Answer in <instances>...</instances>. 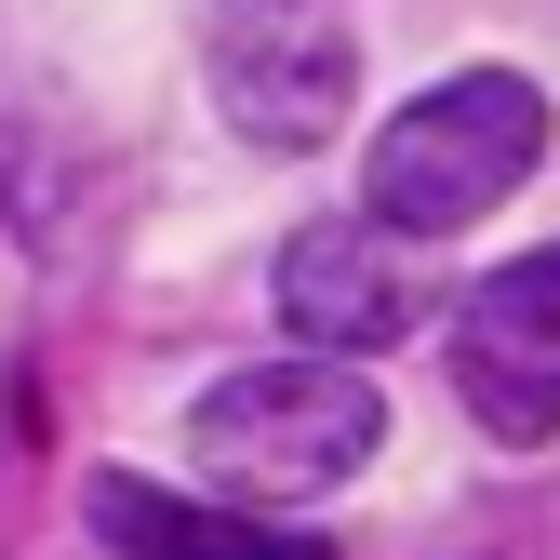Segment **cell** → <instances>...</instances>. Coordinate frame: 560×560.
Returning a JSON list of instances; mask_svg holds the SVG:
<instances>
[{
  "instance_id": "277c9868",
  "label": "cell",
  "mask_w": 560,
  "mask_h": 560,
  "mask_svg": "<svg viewBox=\"0 0 560 560\" xmlns=\"http://www.w3.org/2000/svg\"><path fill=\"white\" fill-rule=\"evenodd\" d=\"M454 400L508 454L560 441V254H521V267H494L467 294V320H454Z\"/></svg>"
},
{
  "instance_id": "3957f363",
  "label": "cell",
  "mask_w": 560,
  "mask_h": 560,
  "mask_svg": "<svg viewBox=\"0 0 560 560\" xmlns=\"http://www.w3.org/2000/svg\"><path fill=\"white\" fill-rule=\"evenodd\" d=\"M361 94V40H347V0H214V107L254 148L307 161L347 133Z\"/></svg>"
},
{
  "instance_id": "8992f818",
  "label": "cell",
  "mask_w": 560,
  "mask_h": 560,
  "mask_svg": "<svg viewBox=\"0 0 560 560\" xmlns=\"http://www.w3.org/2000/svg\"><path fill=\"white\" fill-rule=\"evenodd\" d=\"M94 534L120 560H334L320 534H280V521H241V508L161 494V480H94Z\"/></svg>"
},
{
  "instance_id": "5b68a950",
  "label": "cell",
  "mask_w": 560,
  "mask_h": 560,
  "mask_svg": "<svg viewBox=\"0 0 560 560\" xmlns=\"http://www.w3.org/2000/svg\"><path fill=\"white\" fill-rule=\"evenodd\" d=\"M267 294H280V334L320 347V361H347V347H387L413 320V280L374 228H294L267 267Z\"/></svg>"
},
{
  "instance_id": "7a4b0ae2",
  "label": "cell",
  "mask_w": 560,
  "mask_h": 560,
  "mask_svg": "<svg viewBox=\"0 0 560 560\" xmlns=\"http://www.w3.org/2000/svg\"><path fill=\"white\" fill-rule=\"evenodd\" d=\"M187 454L228 480V494H267V508H307L334 480H361L387 454V387L361 361H254L228 387H200L187 413Z\"/></svg>"
},
{
  "instance_id": "6da1fadb",
  "label": "cell",
  "mask_w": 560,
  "mask_h": 560,
  "mask_svg": "<svg viewBox=\"0 0 560 560\" xmlns=\"http://www.w3.org/2000/svg\"><path fill=\"white\" fill-rule=\"evenodd\" d=\"M534 161H547V94L521 81V67H467V81L413 94V107L374 133L361 200H374L387 241H454V228L494 214V200H521Z\"/></svg>"
}]
</instances>
